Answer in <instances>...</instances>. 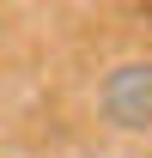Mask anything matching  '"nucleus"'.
I'll list each match as a JSON object with an SVG mask.
<instances>
[{
	"label": "nucleus",
	"instance_id": "nucleus-2",
	"mask_svg": "<svg viewBox=\"0 0 152 158\" xmlns=\"http://www.w3.org/2000/svg\"><path fill=\"white\" fill-rule=\"evenodd\" d=\"M0 24H6V12H0Z\"/></svg>",
	"mask_w": 152,
	"mask_h": 158
},
{
	"label": "nucleus",
	"instance_id": "nucleus-1",
	"mask_svg": "<svg viewBox=\"0 0 152 158\" xmlns=\"http://www.w3.org/2000/svg\"><path fill=\"white\" fill-rule=\"evenodd\" d=\"M97 116L122 128V134H146L152 128V55H128L103 67L97 79Z\"/></svg>",
	"mask_w": 152,
	"mask_h": 158
}]
</instances>
